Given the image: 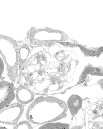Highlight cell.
Here are the masks:
<instances>
[{
	"label": "cell",
	"mask_w": 103,
	"mask_h": 129,
	"mask_svg": "<svg viewBox=\"0 0 103 129\" xmlns=\"http://www.w3.org/2000/svg\"><path fill=\"white\" fill-rule=\"evenodd\" d=\"M19 57L17 42L11 37L0 34V57L12 79H16L18 74Z\"/></svg>",
	"instance_id": "1"
},
{
	"label": "cell",
	"mask_w": 103,
	"mask_h": 129,
	"mask_svg": "<svg viewBox=\"0 0 103 129\" xmlns=\"http://www.w3.org/2000/svg\"><path fill=\"white\" fill-rule=\"evenodd\" d=\"M24 105L11 102L0 109V124L14 125L19 122L24 112Z\"/></svg>",
	"instance_id": "2"
},
{
	"label": "cell",
	"mask_w": 103,
	"mask_h": 129,
	"mask_svg": "<svg viewBox=\"0 0 103 129\" xmlns=\"http://www.w3.org/2000/svg\"><path fill=\"white\" fill-rule=\"evenodd\" d=\"M15 98L17 102L25 105L32 102L34 98L32 92L22 85H20L16 89L15 92Z\"/></svg>",
	"instance_id": "3"
},
{
	"label": "cell",
	"mask_w": 103,
	"mask_h": 129,
	"mask_svg": "<svg viewBox=\"0 0 103 129\" xmlns=\"http://www.w3.org/2000/svg\"><path fill=\"white\" fill-rule=\"evenodd\" d=\"M82 100L78 96L73 95L70 97L68 101L69 107L72 113H77L81 108Z\"/></svg>",
	"instance_id": "4"
},
{
	"label": "cell",
	"mask_w": 103,
	"mask_h": 129,
	"mask_svg": "<svg viewBox=\"0 0 103 129\" xmlns=\"http://www.w3.org/2000/svg\"><path fill=\"white\" fill-rule=\"evenodd\" d=\"M14 129H32V127L30 122L28 120L27 121H23L19 122L14 125Z\"/></svg>",
	"instance_id": "5"
},
{
	"label": "cell",
	"mask_w": 103,
	"mask_h": 129,
	"mask_svg": "<svg viewBox=\"0 0 103 129\" xmlns=\"http://www.w3.org/2000/svg\"><path fill=\"white\" fill-rule=\"evenodd\" d=\"M5 67L4 63L2 59L0 57V79L3 74Z\"/></svg>",
	"instance_id": "6"
},
{
	"label": "cell",
	"mask_w": 103,
	"mask_h": 129,
	"mask_svg": "<svg viewBox=\"0 0 103 129\" xmlns=\"http://www.w3.org/2000/svg\"><path fill=\"white\" fill-rule=\"evenodd\" d=\"M89 54L90 55H94V52H89Z\"/></svg>",
	"instance_id": "7"
},
{
	"label": "cell",
	"mask_w": 103,
	"mask_h": 129,
	"mask_svg": "<svg viewBox=\"0 0 103 129\" xmlns=\"http://www.w3.org/2000/svg\"><path fill=\"white\" fill-rule=\"evenodd\" d=\"M47 31L48 33H53V31L49 29L47 30Z\"/></svg>",
	"instance_id": "8"
},
{
	"label": "cell",
	"mask_w": 103,
	"mask_h": 129,
	"mask_svg": "<svg viewBox=\"0 0 103 129\" xmlns=\"http://www.w3.org/2000/svg\"><path fill=\"white\" fill-rule=\"evenodd\" d=\"M51 79L53 81H56L57 80L56 78H52Z\"/></svg>",
	"instance_id": "9"
},
{
	"label": "cell",
	"mask_w": 103,
	"mask_h": 129,
	"mask_svg": "<svg viewBox=\"0 0 103 129\" xmlns=\"http://www.w3.org/2000/svg\"><path fill=\"white\" fill-rule=\"evenodd\" d=\"M44 91V92H48V90L47 88H46V89Z\"/></svg>",
	"instance_id": "10"
},
{
	"label": "cell",
	"mask_w": 103,
	"mask_h": 129,
	"mask_svg": "<svg viewBox=\"0 0 103 129\" xmlns=\"http://www.w3.org/2000/svg\"><path fill=\"white\" fill-rule=\"evenodd\" d=\"M56 83V82H55V81H53V82H52V84L54 85Z\"/></svg>",
	"instance_id": "11"
},
{
	"label": "cell",
	"mask_w": 103,
	"mask_h": 129,
	"mask_svg": "<svg viewBox=\"0 0 103 129\" xmlns=\"http://www.w3.org/2000/svg\"><path fill=\"white\" fill-rule=\"evenodd\" d=\"M97 110H95L94 111H93V113H97Z\"/></svg>",
	"instance_id": "12"
},
{
	"label": "cell",
	"mask_w": 103,
	"mask_h": 129,
	"mask_svg": "<svg viewBox=\"0 0 103 129\" xmlns=\"http://www.w3.org/2000/svg\"><path fill=\"white\" fill-rule=\"evenodd\" d=\"M63 88V86H59V88L60 89H62V88Z\"/></svg>",
	"instance_id": "13"
},
{
	"label": "cell",
	"mask_w": 103,
	"mask_h": 129,
	"mask_svg": "<svg viewBox=\"0 0 103 129\" xmlns=\"http://www.w3.org/2000/svg\"><path fill=\"white\" fill-rule=\"evenodd\" d=\"M58 83H59V84H61V83L59 81H58Z\"/></svg>",
	"instance_id": "14"
},
{
	"label": "cell",
	"mask_w": 103,
	"mask_h": 129,
	"mask_svg": "<svg viewBox=\"0 0 103 129\" xmlns=\"http://www.w3.org/2000/svg\"><path fill=\"white\" fill-rule=\"evenodd\" d=\"M43 59H44V60L45 61V59H46V58H45V57H43Z\"/></svg>",
	"instance_id": "15"
},
{
	"label": "cell",
	"mask_w": 103,
	"mask_h": 129,
	"mask_svg": "<svg viewBox=\"0 0 103 129\" xmlns=\"http://www.w3.org/2000/svg\"><path fill=\"white\" fill-rule=\"evenodd\" d=\"M87 85V83H85L84 84V85L85 86H86V85Z\"/></svg>",
	"instance_id": "16"
},
{
	"label": "cell",
	"mask_w": 103,
	"mask_h": 129,
	"mask_svg": "<svg viewBox=\"0 0 103 129\" xmlns=\"http://www.w3.org/2000/svg\"><path fill=\"white\" fill-rule=\"evenodd\" d=\"M65 93V92H64L63 93H62V94Z\"/></svg>",
	"instance_id": "17"
}]
</instances>
